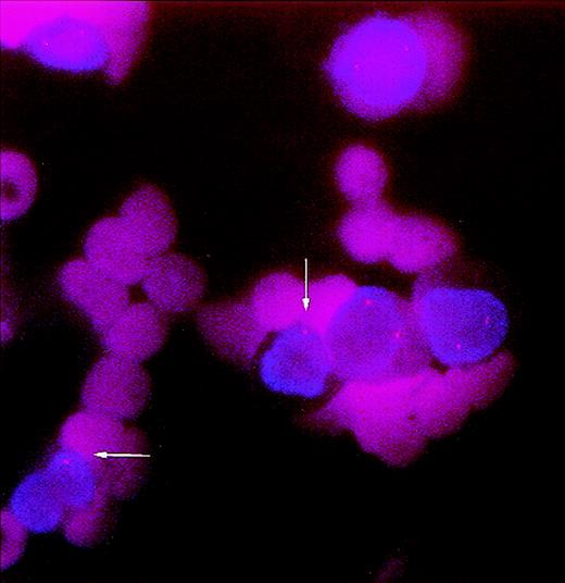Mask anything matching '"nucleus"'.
<instances>
[{
    "instance_id": "obj_19",
    "label": "nucleus",
    "mask_w": 565,
    "mask_h": 583,
    "mask_svg": "<svg viewBox=\"0 0 565 583\" xmlns=\"http://www.w3.org/2000/svg\"><path fill=\"white\" fill-rule=\"evenodd\" d=\"M1 569L7 570L22 557L28 531L7 508L1 511Z\"/></svg>"
},
{
    "instance_id": "obj_9",
    "label": "nucleus",
    "mask_w": 565,
    "mask_h": 583,
    "mask_svg": "<svg viewBox=\"0 0 565 583\" xmlns=\"http://www.w3.org/2000/svg\"><path fill=\"white\" fill-rule=\"evenodd\" d=\"M63 297L90 322L98 334L130 302L128 287L95 269L85 258L65 262L58 273Z\"/></svg>"
},
{
    "instance_id": "obj_3",
    "label": "nucleus",
    "mask_w": 565,
    "mask_h": 583,
    "mask_svg": "<svg viewBox=\"0 0 565 583\" xmlns=\"http://www.w3.org/2000/svg\"><path fill=\"white\" fill-rule=\"evenodd\" d=\"M410 306L430 357L451 369L485 360L508 331L505 305L484 289L419 280Z\"/></svg>"
},
{
    "instance_id": "obj_1",
    "label": "nucleus",
    "mask_w": 565,
    "mask_h": 583,
    "mask_svg": "<svg viewBox=\"0 0 565 583\" xmlns=\"http://www.w3.org/2000/svg\"><path fill=\"white\" fill-rule=\"evenodd\" d=\"M463 63L462 39L447 21L375 14L337 39L325 70L351 112L380 120L445 98Z\"/></svg>"
},
{
    "instance_id": "obj_2",
    "label": "nucleus",
    "mask_w": 565,
    "mask_h": 583,
    "mask_svg": "<svg viewBox=\"0 0 565 583\" xmlns=\"http://www.w3.org/2000/svg\"><path fill=\"white\" fill-rule=\"evenodd\" d=\"M323 335L331 373L346 383L417 376L430 364L410 302L382 287H355Z\"/></svg>"
},
{
    "instance_id": "obj_13",
    "label": "nucleus",
    "mask_w": 565,
    "mask_h": 583,
    "mask_svg": "<svg viewBox=\"0 0 565 583\" xmlns=\"http://www.w3.org/2000/svg\"><path fill=\"white\" fill-rule=\"evenodd\" d=\"M83 251L95 269L127 287L141 282L150 260L130 244L116 216L103 218L90 227Z\"/></svg>"
},
{
    "instance_id": "obj_17",
    "label": "nucleus",
    "mask_w": 565,
    "mask_h": 583,
    "mask_svg": "<svg viewBox=\"0 0 565 583\" xmlns=\"http://www.w3.org/2000/svg\"><path fill=\"white\" fill-rule=\"evenodd\" d=\"M3 222L21 216L32 204L37 187L35 171L23 156L2 153L1 161Z\"/></svg>"
},
{
    "instance_id": "obj_8",
    "label": "nucleus",
    "mask_w": 565,
    "mask_h": 583,
    "mask_svg": "<svg viewBox=\"0 0 565 583\" xmlns=\"http://www.w3.org/2000/svg\"><path fill=\"white\" fill-rule=\"evenodd\" d=\"M196 321L216 352L238 364H249L269 333L247 299L202 306Z\"/></svg>"
},
{
    "instance_id": "obj_12",
    "label": "nucleus",
    "mask_w": 565,
    "mask_h": 583,
    "mask_svg": "<svg viewBox=\"0 0 565 583\" xmlns=\"http://www.w3.org/2000/svg\"><path fill=\"white\" fill-rule=\"evenodd\" d=\"M166 334L165 313L149 301H138L129 303L98 336L106 352L142 362L159 351Z\"/></svg>"
},
{
    "instance_id": "obj_10",
    "label": "nucleus",
    "mask_w": 565,
    "mask_h": 583,
    "mask_svg": "<svg viewBox=\"0 0 565 583\" xmlns=\"http://www.w3.org/2000/svg\"><path fill=\"white\" fill-rule=\"evenodd\" d=\"M116 218L127 239L147 259L164 255L175 239L174 212L154 186L142 185L128 195Z\"/></svg>"
},
{
    "instance_id": "obj_15",
    "label": "nucleus",
    "mask_w": 565,
    "mask_h": 583,
    "mask_svg": "<svg viewBox=\"0 0 565 583\" xmlns=\"http://www.w3.org/2000/svg\"><path fill=\"white\" fill-rule=\"evenodd\" d=\"M306 287L296 275L271 273L252 288L247 300L268 332H281L302 321Z\"/></svg>"
},
{
    "instance_id": "obj_5",
    "label": "nucleus",
    "mask_w": 565,
    "mask_h": 583,
    "mask_svg": "<svg viewBox=\"0 0 565 583\" xmlns=\"http://www.w3.org/2000/svg\"><path fill=\"white\" fill-rule=\"evenodd\" d=\"M259 371L274 392L319 397L332 374L323 333L302 322L279 332L262 355Z\"/></svg>"
},
{
    "instance_id": "obj_4",
    "label": "nucleus",
    "mask_w": 565,
    "mask_h": 583,
    "mask_svg": "<svg viewBox=\"0 0 565 583\" xmlns=\"http://www.w3.org/2000/svg\"><path fill=\"white\" fill-rule=\"evenodd\" d=\"M56 442L89 463L112 500L130 497L143 482L146 443L123 421L83 408L66 418Z\"/></svg>"
},
{
    "instance_id": "obj_14",
    "label": "nucleus",
    "mask_w": 565,
    "mask_h": 583,
    "mask_svg": "<svg viewBox=\"0 0 565 583\" xmlns=\"http://www.w3.org/2000/svg\"><path fill=\"white\" fill-rule=\"evenodd\" d=\"M8 509L34 534L62 528L66 516L65 505L43 467L25 475L15 486Z\"/></svg>"
},
{
    "instance_id": "obj_6",
    "label": "nucleus",
    "mask_w": 565,
    "mask_h": 583,
    "mask_svg": "<svg viewBox=\"0 0 565 583\" xmlns=\"http://www.w3.org/2000/svg\"><path fill=\"white\" fill-rule=\"evenodd\" d=\"M53 481L65 508L64 537L75 546H90L101 535L112 500L89 463L59 447L42 466Z\"/></svg>"
},
{
    "instance_id": "obj_18",
    "label": "nucleus",
    "mask_w": 565,
    "mask_h": 583,
    "mask_svg": "<svg viewBox=\"0 0 565 583\" xmlns=\"http://www.w3.org/2000/svg\"><path fill=\"white\" fill-rule=\"evenodd\" d=\"M342 276H329L314 282L306 288L302 323L324 332L328 322L354 289Z\"/></svg>"
},
{
    "instance_id": "obj_16",
    "label": "nucleus",
    "mask_w": 565,
    "mask_h": 583,
    "mask_svg": "<svg viewBox=\"0 0 565 583\" xmlns=\"http://www.w3.org/2000/svg\"><path fill=\"white\" fill-rule=\"evenodd\" d=\"M353 213L341 228V238L347 249L357 260H379L387 250L384 243L389 222L387 212L377 207H365Z\"/></svg>"
},
{
    "instance_id": "obj_7",
    "label": "nucleus",
    "mask_w": 565,
    "mask_h": 583,
    "mask_svg": "<svg viewBox=\"0 0 565 583\" xmlns=\"http://www.w3.org/2000/svg\"><path fill=\"white\" fill-rule=\"evenodd\" d=\"M150 389L141 362L106 352L87 373L80 401L85 409L126 422L143 411Z\"/></svg>"
},
{
    "instance_id": "obj_11",
    "label": "nucleus",
    "mask_w": 565,
    "mask_h": 583,
    "mask_svg": "<svg viewBox=\"0 0 565 583\" xmlns=\"http://www.w3.org/2000/svg\"><path fill=\"white\" fill-rule=\"evenodd\" d=\"M141 288L148 301L164 313H181L193 308L205 289V275L198 263L178 253L152 258Z\"/></svg>"
}]
</instances>
